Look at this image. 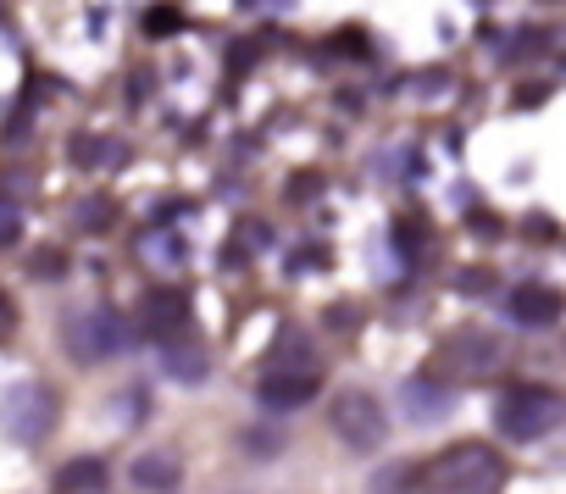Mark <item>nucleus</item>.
Segmentation results:
<instances>
[{"label": "nucleus", "instance_id": "39448f33", "mask_svg": "<svg viewBox=\"0 0 566 494\" xmlns=\"http://www.w3.org/2000/svg\"><path fill=\"white\" fill-rule=\"evenodd\" d=\"M334 433L345 439V450H378L384 439H389V417H384V406H378V395H367V389H345L339 400H334Z\"/></svg>", "mask_w": 566, "mask_h": 494}, {"label": "nucleus", "instance_id": "ddd939ff", "mask_svg": "<svg viewBox=\"0 0 566 494\" xmlns=\"http://www.w3.org/2000/svg\"><path fill=\"white\" fill-rule=\"evenodd\" d=\"M178 472H184V461H178L172 450H145V455H134V466H128V477H134L139 488H172Z\"/></svg>", "mask_w": 566, "mask_h": 494}, {"label": "nucleus", "instance_id": "4468645a", "mask_svg": "<svg viewBox=\"0 0 566 494\" xmlns=\"http://www.w3.org/2000/svg\"><path fill=\"white\" fill-rule=\"evenodd\" d=\"M67 150H73V161H78V167H106V161H123V145L95 139V134H78Z\"/></svg>", "mask_w": 566, "mask_h": 494}, {"label": "nucleus", "instance_id": "423d86ee", "mask_svg": "<svg viewBox=\"0 0 566 494\" xmlns=\"http://www.w3.org/2000/svg\"><path fill=\"white\" fill-rule=\"evenodd\" d=\"M500 361V339L494 334H455L444 350H439V372L450 378H478Z\"/></svg>", "mask_w": 566, "mask_h": 494}, {"label": "nucleus", "instance_id": "6ab92c4d", "mask_svg": "<svg viewBox=\"0 0 566 494\" xmlns=\"http://www.w3.org/2000/svg\"><path fill=\"white\" fill-rule=\"evenodd\" d=\"M106 222H112V200H84V206H78V228H84V233H101Z\"/></svg>", "mask_w": 566, "mask_h": 494}, {"label": "nucleus", "instance_id": "a211bd4d", "mask_svg": "<svg viewBox=\"0 0 566 494\" xmlns=\"http://www.w3.org/2000/svg\"><path fill=\"white\" fill-rule=\"evenodd\" d=\"M23 239V211L12 206V200H0V251H7V244H18Z\"/></svg>", "mask_w": 566, "mask_h": 494}, {"label": "nucleus", "instance_id": "f03ea898", "mask_svg": "<svg viewBox=\"0 0 566 494\" xmlns=\"http://www.w3.org/2000/svg\"><path fill=\"white\" fill-rule=\"evenodd\" d=\"M56 417H62L56 389L40 383V378H23V383H12L7 395H0V433H7L12 444H45L56 433Z\"/></svg>", "mask_w": 566, "mask_h": 494}, {"label": "nucleus", "instance_id": "20e7f679", "mask_svg": "<svg viewBox=\"0 0 566 494\" xmlns=\"http://www.w3.org/2000/svg\"><path fill=\"white\" fill-rule=\"evenodd\" d=\"M62 339H67V356L90 367V361H112V356H123L128 339H134V328H128L112 306H90V312H73V317H67Z\"/></svg>", "mask_w": 566, "mask_h": 494}, {"label": "nucleus", "instance_id": "0eeeda50", "mask_svg": "<svg viewBox=\"0 0 566 494\" xmlns=\"http://www.w3.org/2000/svg\"><path fill=\"white\" fill-rule=\"evenodd\" d=\"M184 328H189V301H184L178 290L145 295V306H139V334H150V339L161 345V339H178Z\"/></svg>", "mask_w": 566, "mask_h": 494}, {"label": "nucleus", "instance_id": "9d476101", "mask_svg": "<svg viewBox=\"0 0 566 494\" xmlns=\"http://www.w3.org/2000/svg\"><path fill=\"white\" fill-rule=\"evenodd\" d=\"M161 372L178 378V383H206L211 356H206V345H189V339L178 334V339H161Z\"/></svg>", "mask_w": 566, "mask_h": 494}, {"label": "nucleus", "instance_id": "2eb2a0df", "mask_svg": "<svg viewBox=\"0 0 566 494\" xmlns=\"http://www.w3.org/2000/svg\"><path fill=\"white\" fill-rule=\"evenodd\" d=\"M101 483H106V461H95V455H78V461L62 466V488H73V494H78V488L90 494V488H101Z\"/></svg>", "mask_w": 566, "mask_h": 494}, {"label": "nucleus", "instance_id": "9b49d317", "mask_svg": "<svg viewBox=\"0 0 566 494\" xmlns=\"http://www.w3.org/2000/svg\"><path fill=\"white\" fill-rule=\"evenodd\" d=\"M261 372H301V378H323V361H317V350L301 339V334H283L277 345H272V356H266V367Z\"/></svg>", "mask_w": 566, "mask_h": 494}, {"label": "nucleus", "instance_id": "7ed1b4c3", "mask_svg": "<svg viewBox=\"0 0 566 494\" xmlns=\"http://www.w3.org/2000/svg\"><path fill=\"white\" fill-rule=\"evenodd\" d=\"M560 417H566V406H560V395L544 389V383H522V389H505V395L494 400V428H500L505 439H522V444L555 433Z\"/></svg>", "mask_w": 566, "mask_h": 494}, {"label": "nucleus", "instance_id": "aec40b11", "mask_svg": "<svg viewBox=\"0 0 566 494\" xmlns=\"http://www.w3.org/2000/svg\"><path fill=\"white\" fill-rule=\"evenodd\" d=\"M317 189H323V178H317V172H306V178H295V183H290V195H295V200H312Z\"/></svg>", "mask_w": 566, "mask_h": 494}, {"label": "nucleus", "instance_id": "6e6552de", "mask_svg": "<svg viewBox=\"0 0 566 494\" xmlns=\"http://www.w3.org/2000/svg\"><path fill=\"white\" fill-rule=\"evenodd\" d=\"M255 400H261L266 411H295V406L317 400V378H301V372H261Z\"/></svg>", "mask_w": 566, "mask_h": 494}, {"label": "nucleus", "instance_id": "f3484780", "mask_svg": "<svg viewBox=\"0 0 566 494\" xmlns=\"http://www.w3.org/2000/svg\"><path fill=\"white\" fill-rule=\"evenodd\" d=\"M178 29H184V12H178V7H150V12H145V34H150V40H167V34H178Z\"/></svg>", "mask_w": 566, "mask_h": 494}, {"label": "nucleus", "instance_id": "412c9836", "mask_svg": "<svg viewBox=\"0 0 566 494\" xmlns=\"http://www.w3.org/2000/svg\"><path fill=\"white\" fill-rule=\"evenodd\" d=\"M12 328V306H7V295H0V334Z\"/></svg>", "mask_w": 566, "mask_h": 494}, {"label": "nucleus", "instance_id": "f8f14e48", "mask_svg": "<svg viewBox=\"0 0 566 494\" xmlns=\"http://www.w3.org/2000/svg\"><path fill=\"white\" fill-rule=\"evenodd\" d=\"M450 406H455V389H444L439 378H411V383H406V411H411L417 422L450 417Z\"/></svg>", "mask_w": 566, "mask_h": 494}, {"label": "nucleus", "instance_id": "f257e3e1", "mask_svg": "<svg viewBox=\"0 0 566 494\" xmlns=\"http://www.w3.org/2000/svg\"><path fill=\"white\" fill-rule=\"evenodd\" d=\"M422 472V494H500L511 466L494 444H450Z\"/></svg>", "mask_w": 566, "mask_h": 494}, {"label": "nucleus", "instance_id": "1a4fd4ad", "mask_svg": "<svg viewBox=\"0 0 566 494\" xmlns=\"http://www.w3.org/2000/svg\"><path fill=\"white\" fill-rule=\"evenodd\" d=\"M511 317H516L522 328H555V323H560V295H555L549 284H522V290L511 295Z\"/></svg>", "mask_w": 566, "mask_h": 494}, {"label": "nucleus", "instance_id": "dca6fc26", "mask_svg": "<svg viewBox=\"0 0 566 494\" xmlns=\"http://www.w3.org/2000/svg\"><path fill=\"white\" fill-rule=\"evenodd\" d=\"M373 494H422V477H417V466L395 461V466H384L373 477Z\"/></svg>", "mask_w": 566, "mask_h": 494}]
</instances>
